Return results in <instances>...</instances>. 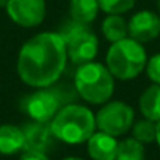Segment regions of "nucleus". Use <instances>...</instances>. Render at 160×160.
I'll return each instance as SVG.
<instances>
[{"label": "nucleus", "mask_w": 160, "mask_h": 160, "mask_svg": "<svg viewBox=\"0 0 160 160\" xmlns=\"http://www.w3.org/2000/svg\"><path fill=\"white\" fill-rule=\"evenodd\" d=\"M68 52L60 33L42 32L30 38L18 55V75L32 88H49L64 72Z\"/></svg>", "instance_id": "nucleus-1"}, {"label": "nucleus", "mask_w": 160, "mask_h": 160, "mask_svg": "<svg viewBox=\"0 0 160 160\" xmlns=\"http://www.w3.org/2000/svg\"><path fill=\"white\" fill-rule=\"evenodd\" d=\"M49 124L53 138L66 144H82L96 132V115L85 105L66 104Z\"/></svg>", "instance_id": "nucleus-2"}, {"label": "nucleus", "mask_w": 160, "mask_h": 160, "mask_svg": "<svg viewBox=\"0 0 160 160\" xmlns=\"http://www.w3.org/2000/svg\"><path fill=\"white\" fill-rule=\"evenodd\" d=\"M74 88L77 94L88 104L102 105L113 96L115 77L105 64L90 61L77 68L74 74Z\"/></svg>", "instance_id": "nucleus-3"}, {"label": "nucleus", "mask_w": 160, "mask_h": 160, "mask_svg": "<svg viewBox=\"0 0 160 160\" xmlns=\"http://www.w3.org/2000/svg\"><path fill=\"white\" fill-rule=\"evenodd\" d=\"M148 64V57L143 44L126 38L113 42L105 55V66L118 80L137 78Z\"/></svg>", "instance_id": "nucleus-4"}, {"label": "nucleus", "mask_w": 160, "mask_h": 160, "mask_svg": "<svg viewBox=\"0 0 160 160\" xmlns=\"http://www.w3.org/2000/svg\"><path fill=\"white\" fill-rule=\"evenodd\" d=\"M60 35L63 36L66 44L68 60H71L77 66L94 61L99 50V41L87 25L72 21Z\"/></svg>", "instance_id": "nucleus-5"}, {"label": "nucleus", "mask_w": 160, "mask_h": 160, "mask_svg": "<svg viewBox=\"0 0 160 160\" xmlns=\"http://www.w3.org/2000/svg\"><path fill=\"white\" fill-rule=\"evenodd\" d=\"M133 122V108L121 101H108L96 115V127L115 138L127 133L132 129Z\"/></svg>", "instance_id": "nucleus-6"}, {"label": "nucleus", "mask_w": 160, "mask_h": 160, "mask_svg": "<svg viewBox=\"0 0 160 160\" xmlns=\"http://www.w3.org/2000/svg\"><path fill=\"white\" fill-rule=\"evenodd\" d=\"M63 104H64L63 94L58 90H50L49 87V88H39L38 91L25 96L22 99L21 107L32 121L49 124L60 112Z\"/></svg>", "instance_id": "nucleus-7"}, {"label": "nucleus", "mask_w": 160, "mask_h": 160, "mask_svg": "<svg viewBox=\"0 0 160 160\" xmlns=\"http://www.w3.org/2000/svg\"><path fill=\"white\" fill-rule=\"evenodd\" d=\"M5 8L10 19L24 28L38 27L46 19V0H8Z\"/></svg>", "instance_id": "nucleus-8"}, {"label": "nucleus", "mask_w": 160, "mask_h": 160, "mask_svg": "<svg viewBox=\"0 0 160 160\" xmlns=\"http://www.w3.org/2000/svg\"><path fill=\"white\" fill-rule=\"evenodd\" d=\"M129 38L144 44L154 41L160 35V16L154 11H138L127 22Z\"/></svg>", "instance_id": "nucleus-9"}, {"label": "nucleus", "mask_w": 160, "mask_h": 160, "mask_svg": "<svg viewBox=\"0 0 160 160\" xmlns=\"http://www.w3.org/2000/svg\"><path fill=\"white\" fill-rule=\"evenodd\" d=\"M24 138H25V149H33V151H42L46 152L53 140L50 124L47 122H38V121H30L22 126Z\"/></svg>", "instance_id": "nucleus-10"}, {"label": "nucleus", "mask_w": 160, "mask_h": 160, "mask_svg": "<svg viewBox=\"0 0 160 160\" xmlns=\"http://www.w3.org/2000/svg\"><path fill=\"white\" fill-rule=\"evenodd\" d=\"M118 143L119 141L115 137L98 130L87 141L88 155L93 160H116Z\"/></svg>", "instance_id": "nucleus-11"}, {"label": "nucleus", "mask_w": 160, "mask_h": 160, "mask_svg": "<svg viewBox=\"0 0 160 160\" xmlns=\"http://www.w3.org/2000/svg\"><path fill=\"white\" fill-rule=\"evenodd\" d=\"M25 149V138L22 127L14 124H2L0 126V154L2 155H14Z\"/></svg>", "instance_id": "nucleus-12"}, {"label": "nucleus", "mask_w": 160, "mask_h": 160, "mask_svg": "<svg viewBox=\"0 0 160 160\" xmlns=\"http://www.w3.org/2000/svg\"><path fill=\"white\" fill-rule=\"evenodd\" d=\"M140 112L141 115L154 122L160 121V85H151L140 96Z\"/></svg>", "instance_id": "nucleus-13"}, {"label": "nucleus", "mask_w": 160, "mask_h": 160, "mask_svg": "<svg viewBox=\"0 0 160 160\" xmlns=\"http://www.w3.org/2000/svg\"><path fill=\"white\" fill-rule=\"evenodd\" d=\"M98 0H71L69 2V14L71 19L77 24L88 25L98 18L99 11Z\"/></svg>", "instance_id": "nucleus-14"}, {"label": "nucleus", "mask_w": 160, "mask_h": 160, "mask_svg": "<svg viewBox=\"0 0 160 160\" xmlns=\"http://www.w3.org/2000/svg\"><path fill=\"white\" fill-rule=\"evenodd\" d=\"M102 35L112 44L129 38L127 21L121 14H107L102 22Z\"/></svg>", "instance_id": "nucleus-15"}, {"label": "nucleus", "mask_w": 160, "mask_h": 160, "mask_svg": "<svg viewBox=\"0 0 160 160\" xmlns=\"http://www.w3.org/2000/svg\"><path fill=\"white\" fill-rule=\"evenodd\" d=\"M116 160H146L144 144L135 140L133 137L119 141Z\"/></svg>", "instance_id": "nucleus-16"}, {"label": "nucleus", "mask_w": 160, "mask_h": 160, "mask_svg": "<svg viewBox=\"0 0 160 160\" xmlns=\"http://www.w3.org/2000/svg\"><path fill=\"white\" fill-rule=\"evenodd\" d=\"M155 129H157V122L149 121V119H140L137 122H133L132 126V137L135 140H138L143 144H149L155 141Z\"/></svg>", "instance_id": "nucleus-17"}, {"label": "nucleus", "mask_w": 160, "mask_h": 160, "mask_svg": "<svg viewBox=\"0 0 160 160\" xmlns=\"http://www.w3.org/2000/svg\"><path fill=\"white\" fill-rule=\"evenodd\" d=\"M137 0H98L99 8L107 14H122L135 7Z\"/></svg>", "instance_id": "nucleus-18"}, {"label": "nucleus", "mask_w": 160, "mask_h": 160, "mask_svg": "<svg viewBox=\"0 0 160 160\" xmlns=\"http://www.w3.org/2000/svg\"><path fill=\"white\" fill-rule=\"evenodd\" d=\"M146 72H148V77L155 85H160V53H155L154 57L148 60Z\"/></svg>", "instance_id": "nucleus-19"}, {"label": "nucleus", "mask_w": 160, "mask_h": 160, "mask_svg": "<svg viewBox=\"0 0 160 160\" xmlns=\"http://www.w3.org/2000/svg\"><path fill=\"white\" fill-rule=\"evenodd\" d=\"M19 160H50L46 152L42 151H33V149H24Z\"/></svg>", "instance_id": "nucleus-20"}, {"label": "nucleus", "mask_w": 160, "mask_h": 160, "mask_svg": "<svg viewBox=\"0 0 160 160\" xmlns=\"http://www.w3.org/2000/svg\"><path fill=\"white\" fill-rule=\"evenodd\" d=\"M155 143H157L158 148H160V121L157 122V129H155Z\"/></svg>", "instance_id": "nucleus-21"}, {"label": "nucleus", "mask_w": 160, "mask_h": 160, "mask_svg": "<svg viewBox=\"0 0 160 160\" xmlns=\"http://www.w3.org/2000/svg\"><path fill=\"white\" fill-rule=\"evenodd\" d=\"M63 160H83V158H80V157H66Z\"/></svg>", "instance_id": "nucleus-22"}, {"label": "nucleus", "mask_w": 160, "mask_h": 160, "mask_svg": "<svg viewBox=\"0 0 160 160\" xmlns=\"http://www.w3.org/2000/svg\"><path fill=\"white\" fill-rule=\"evenodd\" d=\"M8 3V0H0V7H7Z\"/></svg>", "instance_id": "nucleus-23"}, {"label": "nucleus", "mask_w": 160, "mask_h": 160, "mask_svg": "<svg viewBox=\"0 0 160 160\" xmlns=\"http://www.w3.org/2000/svg\"><path fill=\"white\" fill-rule=\"evenodd\" d=\"M157 10H158V13H160V0H157Z\"/></svg>", "instance_id": "nucleus-24"}]
</instances>
